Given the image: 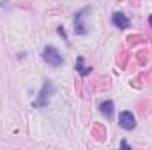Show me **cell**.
Listing matches in <instances>:
<instances>
[{
  "label": "cell",
  "instance_id": "obj_1",
  "mask_svg": "<svg viewBox=\"0 0 152 150\" xmlns=\"http://www.w3.org/2000/svg\"><path fill=\"white\" fill-rule=\"evenodd\" d=\"M53 94H55L53 83H51L50 79L44 81V85H42V88H41V92H39V97L32 103V106H34V108H44V106H48V103H50V99H51Z\"/></svg>",
  "mask_w": 152,
  "mask_h": 150
},
{
  "label": "cell",
  "instance_id": "obj_2",
  "mask_svg": "<svg viewBox=\"0 0 152 150\" xmlns=\"http://www.w3.org/2000/svg\"><path fill=\"white\" fill-rule=\"evenodd\" d=\"M42 58L50 64V66H53V67H58L62 62H64V58H62V55L57 51V48H53V46H46L44 48V51H42Z\"/></svg>",
  "mask_w": 152,
  "mask_h": 150
},
{
  "label": "cell",
  "instance_id": "obj_3",
  "mask_svg": "<svg viewBox=\"0 0 152 150\" xmlns=\"http://www.w3.org/2000/svg\"><path fill=\"white\" fill-rule=\"evenodd\" d=\"M90 11V7H83L80 12H76L75 16V32L78 36H85L87 34V27H85V21H83V16Z\"/></svg>",
  "mask_w": 152,
  "mask_h": 150
},
{
  "label": "cell",
  "instance_id": "obj_4",
  "mask_svg": "<svg viewBox=\"0 0 152 150\" xmlns=\"http://www.w3.org/2000/svg\"><path fill=\"white\" fill-rule=\"evenodd\" d=\"M118 124H120L122 129H126V131H133V129L136 127L134 115H133L131 111H122L120 113V117H118Z\"/></svg>",
  "mask_w": 152,
  "mask_h": 150
},
{
  "label": "cell",
  "instance_id": "obj_5",
  "mask_svg": "<svg viewBox=\"0 0 152 150\" xmlns=\"http://www.w3.org/2000/svg\"><path fill=\"white\" fill-rule=\"evenodd\" d=\"M151 81H152V71L142 73L140 76H136L134 79H131V87H134V88H143V87L151 85Z\"/></svg>",
  "mask_w": 152,
  "mask_h": 150
},
{
  "label": "cell",
  "instance_id": "obj_6",
  "mask_svg": "<svg viewBox=\"0 0 152 150\" xmlns=\"http://www.w3.org/2000/svg\"><path fill=\"white\" fill-rule=\"evenodd\" d=\"M112 21H113L115 27H118V28H122V30L129 27V20H127V16H126L124 12H113Z\"/></svg>",
  "mask_w": 152,
  "mask_h": 150
},
{
  "label": "cell",
  "instance_id": "obj_7",
  "mask_svg": "<svg viewBox=\"0 0 152 150\" xmlns=\"http://www.w3.org/2000/svg\"><path fill=\"white\" fill-rule=\"evenodd\" d=\"M92 136L97 141H104L106 140V127L103 124H94L92 125Z\"/></svg>",
  "mask_w": 152,
  "mask_h": 150
},
{
  "label": "cell",
  "instance_id": "obj_8",
  "mask_svg": "<svg viewBox=\"0 0 152 150\" xmlns=\"http://www.w3.org/2000/svg\"><path fill=\"white\" fill-rule=\"evenodd\" d=\"M99 111L103 113L108 120H112V117H113V103H112V101L101 103V104H99Z\"/></svg>",
  "mask_w": 152,
  "mask_h": 150
},
{
  "label": "cell",
  "instance_id": "obj_9",
  "mask_svg": "<svg viewBox=\"0 0 152 150\" xmlns=\"http://www.w3.org/2000/svg\"><path fill=\"white\" fill-rule=\"evenodd\" d=\"M127 60H129V51H127V50L118 51V55H117V66H118L120 69H126Z\"/></svg>",
  "mask_w": 152,
  "mask_h": 150
},
{
  "label": "cell",
  "instance_id": "obj_10",
  "mask_svg": "<svg viewBox=\"0 0 152 150\" xmlns=\"http://www.w3.org/2000/svg\"><path fill=\"white\" fill-rule=\"evenodd\" d=\"M149 39L145 36H129L127 37V46H138V44H147Z\"/></svg>",
  "mask_w": 152,
  "mask_h": 150
},
{
  "label": "cell",
  "instance_id": "obj_11",
  "mask_svg": "<svg viewBox=\"0 0 152 150\" xmlns=\"http://www.w3.org/2000/svg\"><path fill=\"white\" fill-rule=\"evenodd\" d=\"M76 69L80 71V74L81 76H87L90 71H92V67H85V64H83V57H78V60H76Z\"/></svg>",
  "mask_w": 152,
  "mask_h": 150
},
{
  "label": "cell",
  "instance_id": "obj_12",
  "mask_svg": "<svg viewBox=\"0 0 152 150\" xmlns=\"http://www.w3.org/2000/svg\"><path fill=\"white\" fill-rule=\"evenodd\" d=\"M136 60H138V64L140 66H147V60H149V51L143 48V50H140L138 53H136Z\"/></svg>",
  "mask_w": 152,
  "mask_h": 150
},
{
  "label": "cell",
  "instance_id": "obj_13",
  "mask_svg": "<svg viewBox=\"0 0 152 150\" xmlns=\"http://www.w3.org/2000/svg\"><path fill=\"white\" fill-rule=\"evenodd\" d=\"M96 88H97V90H103V88H106V90H108V88H110V79H108V78H99V79H97Z\"/></svg>",
  "mask_w": 152,
  "mask_h": 150
},
{
  "label": "cell",
  "instance_id": "obj_14",
  "mask_svg": "<svg viewBox=\"0 0 152 150\" xmlns=\"http://www.w3.org/2000/svg\"><path fill=\"white\" fill-rule=\"evenodd\" d=\"M57 32H58V34H60L62 37H64V39H66V41H67V37H66V30H64L62 27H58V28H57Z\"/></svg>",
  "mask_w": 152,
  "mask_h": 150
},
{
  "label": "cell",
  "instance_id": "obj_15",
  "mask_svg": "<svg viewBox=\"0 0 152 150\" xmlns=\"http://www.w3.org/2000/svg\"><path fill=\"white\" fill-rule=\"evenodd\" d=\"M76 88H78V94H81V78L76 81Z\"/></svg>",
  "mask_w": 152,
  "mask_h": 150
},
{
  "label": "cell",
  "instance_id": "obj_16",
  "mask_svg": "<svg viewBox=\"0 0 152 150\" xmlns=\"http://www.w3.org/2000/svg\"><path fill=\"white\" fill-rule=\"evenodd\" d=\"M120 147H122V149H126V150H131V147H129L126 141H122V143H120Z\"/></svg>",
  "mask_w": 152,
  "mask_h": 150
},
{
  "label": "cell",
  "instance_id": "obj_17",
  "mask_svg": "<svg viewBox=\"0 0 152 150\" xmlns=\"http://www.w3.org/2000/svg\"><path fill=\"white\" fill-rule=\"evenodd\" d=\"M149 23H151V27H152V14L149 16Z\"/></svg>",
  "mask_w": 152,
  "mask_h": 150
},
{
  "label": "cell",
  "instance_id": "obj_18",
  "mask_svg": "<svg viewBox=\"0 0 152 150\" xmlns=\"http://www.w3.org/2000/svg\"><path fill=\"white\" fill-rule=\"evenodd\" d=\"M0 4H2V5H4V4H7V0H0Z\"/></svg>",
  "mask_w": 152,
  "mask_h": 150
}]
</instances>
